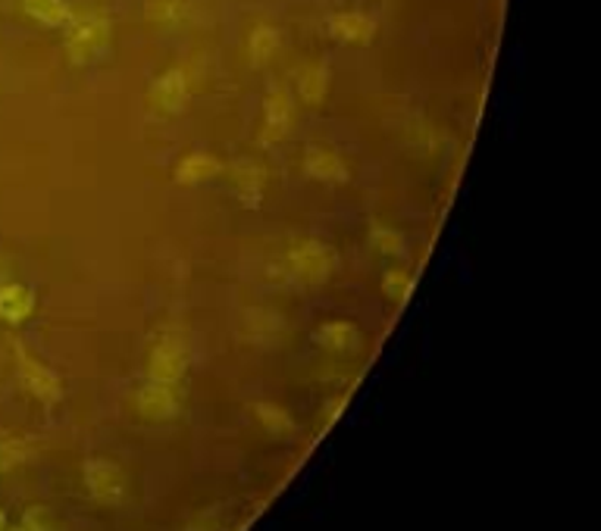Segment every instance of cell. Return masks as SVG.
Masks as SVG:
<instances>
[{"instance_id": "21", "label": "cell", "mask_w": 601, "mask_h": 531, "mask_svg": "<svg viewBox=\"0 0 601 531\" xmlns=\"http://www.w3.org/2000/svg\"><path fill=\"white\" fill-rule=\"evenodd\" d=\"M257 419L264 423V428L270 431V435H289L295 423H292V416L285 413V410H279L276 403H257Z\"/></svg>"}, {"instance_id": "7", "label": "cell", "mask_w": 601, "mask_h": 531, "mask_svg": "<svg viewBox=\"0 0 601 531\" xmlns=\"http://www.w3.org/2000/svg\"><path fill=\"white\" fill-rule=\"evenodd\" d=\"M304 176L317 185H329V187H342L351 182V166L348 159L342 157L338 147L332 144H323V141H310L304 147Z\"/></svg>"}, {"instance_id": "12", "label": "cell", "mask_w": 601, "mask_h": 531, "mask_svg": "<svg viewBox=\"0 0 601 531\" xmlns=\"http://www.w3.org/2000/svg\"><path fill=\"white\" fill-rule=\"evenodd\" d=\"M314 345L335 357H355L363 350V332L351 319H329L314 328Z\"/></svg>"}, {"instance_id": "23", "label": "cell", "mask_w": 601, "mask_h": 531, "mask_svg": "<svg viewBox=\"0 0 601 531\" xmlns=\"http://www.w3.org/2000/svg\"><path fill=\"white\" fill-rule=\"evenodd\" d=\"M20 531H28V529H26V526H23V529H20Z\"/></svg>"}, {"instance_id": "15", "label": "cell", "mask_w": 601, "mask_h": 531, "mask_svg": "<svg viewBox=\"0 0 601 531\" xmlns=\"http://www.w3.org/2000/svg\"><path fill=\"white\" fill-rule=\"evenodd\" d=\"M282 51V31L273 23H257V26L247 31L245 53H247V66L251 69H264L270 66L276 56Z\"/></svg>"}, {"instance_id": "10", "label": "cell", "mask_w": 601, "mask_h": 531, "mask_svg": "<svg viewBox=\"0 0 601 531\" xmlns=\"http://www.w3.org/2000/svg\"><path fill=\"white\" fill-rule=\"evenodd\" d=\"M295 104L307 106V109H320L332 94V66L327 60H310L304 63L292 85Z\"/></svg>"}, {"instance_id": "22", "label": "cell", "mask_w": 601, "mask_h": 531, "mask_svg": "<svg viewBox=\"0 0 601 531\" xmlns=\"http://www.w3.org/2000/svg\"><path fill=\"white\" fill-rule=\"evenodd\" d=\"M3 526H7V522H3V513H0V531H3Z\"/></svg>"}, {"instance_id": "19", "label": "cell", "mask_w": 601, "mask_h": 531, "mask_svg": "<svg viewBox=\"0 0 601 531\" xmlns=\"http://www.w3.org/2000/svg\"><path fill=\"white\" fill-rule=\"evenodd\" d=\"M23 13L44 28L66 26L73 16L69 0H23Z\"/></svg>"}, {"instance_id": "6", "label": "cell", "mask_w": 601, "mask_h": 531, "mask_svg": "<svg viewBox=\"0 0 601 531\" xmlns=\"http://www.w3.org/2000/svg\"><path fill=\"white\" fill-rule=\"evenodd\" d=\"M222 172L229 176L232 197L245 207V210H260L267 200V169L257 157H235L229 166H222Z\"/></svg>"}, {"instance_id": "17", "label": "cell", "mask_w": 601, "mask_h": 531, "mask_svg": "<svg viewBox=\"0 0 601 531\" xmlns=\"http://www.w3.org/2000/svg\"><path fill=\"white\" fill-rule=\"evenodd\" d=\"M417 288V275H413V269H408L405 263H395V266H385L383 269V279H380V292L388 303H395V307H405L410 300V294Z\"/></svg>"}, {"instance_id": "2", "label": "cell", "mask_w": 601, "mask_h": 531, "mask_svg": "<svg viewBox=\"0 0 601 531\" xmlns=\"http://www.w3.org/2000/svg\"><path fill=\"white\" fill-rule=\"evenodd\" d=\"M110 35H113V28H110L107 16L85 10V13L69 16L66 31H63V51L73 66H91L107 53Z\"/></svg>"}, {"instance_id": "5", "label": "cell", "mask_w": 601, "mask_h": 531, "mask_svg": "<svg viewBox=\"0 0 601 531\" xmlns=\"http://www.w3.org/2000/svg\"><path fill=\"white\" fill-rule=\"evenodd\" d=\"M295 94L289 85H270L264 94V116H260V144L264 147H276L282 144L292 122H295Z\"/></svg>"}, {"instance_id": "18", "label": "cell", "mask_w": 601, "mask_h": 531, "mask_svg": "<svg viewBox=\"0 0 601 531\" xmlns=\"http://www.w3.org/2000/svg\"><path fill=\"white\" fill-rule=\"evenodd\" d=\"M192 16L189 0H148L144 3V20L157 28H179Z\"/></svg>"}, {"instance_id": "16", "label": "cell", "mask_w": 601, "mask_h": 531, "mask_svg": "<svg viewBox=\"0 0 601 531\" xmlns=\"http://www.w3.org/2000/svg\"><path fill=\"white\" fill-rule=\"evenodd\" d=\"M35 313V292L26 282H0V322L23 325Z\"/></svg>"}, {"instance_id": "3", "label": "cell", "mask_w": 601, "mask_h": 531, "mask_svg": "<svg viewBox=\"0 0 601 531\" xmlns=\"http://www.w3.org/2000/svg\"><path fill=\"white\" fill-rule=\"evenodd\" d=\"M192 104V79L182 66H169L148 85V109L157 119H176Z\"/></svg>"}, {"instance_id": "1", "label": "cell", "mask_w": 601, "mask_h": 531, "mask_svg": "<svg viewBox=\"0 0 601 531\" xmlns=\"http://www.w3.org/2000/svg\"><path fill=\"white\" fill-rule=\"evenodd\" d=\"M282 266H285V275H289L295 285L320 288V285H327L329 279L335 275L338 254H335V247L327 244V241L298 238L285 247Z\"/></svg>"}, {"instance_id": "4", "label": "cell", "mask_w": 601, "mask_h": 531, "mask_svg": "<svg viewBox=\"0 0 601 531\" xmlns=\"http://www.w3.org/2000/svg\"><path fill=\"white\" fill-rule=\"evenodd\" d=\"M189 372V350L176 332H164L148 347V378L161 385H179Z\"/></svg>"}, {"instance_id": "8", "label": "cell", "mask_w": 601, "mask_h": 531, "mask_svg": "<svg viewBox=\"0 0 601 531\" xmlns=\"http://www.w3.org/2000/svg\"><path fill=\"white\" fill-rule=\"evenodd\" d=\"M323 31L342 48H370L380 35V23L363 10H335L323 20Z\"/></svg>"}, {"instance_id": "13", "label": "cell", "mask_w": 601, "mask_h": 531, "mask_svg": "<svg viewBox=\"0 0 601 531\" xmlns=\"http://www.w3.org/2000/svg\"><path fill=\"white\" fill-rule=\"evenodd\" d=\"M85 484L88 491L104 501V504H116L123 501L126 494V472L113 463V459H104V456H94L85 463Z\"/></svg>"}, {"instance_id": "11", "label": "cell", "mask_w": 601, "mask_h": 531, "mask_svg": "<svg viewBox=\"0 0 601 531\" xmlns=\"http://www.w3.org/2000/svg\"><path fill=\"white\" fill-rule=\"evenodd\" d=\"M222 176V159L207 151V147H192L186 151L179 163L172 166V185L179 187H201Z\"/></svg>"}, {"instance_id": "14", "label": "cell", "mask_w": 601, "mask_h": 531, "mask_svg": "<svg viewBox=\"0 0 601 531\" xmlns=\"http://www.w3.org/2000/svg\"><path fill=\"white\" fill-rule=\"evenodd\" d=\"M138 416L151 419V423H166L179 413V398H176V385H161V381H144L136 394Z\"/></svg>"}, {"instance_id": "20", "label": "cell", "mask_w": 601, "mask_h": 531, "mask_svg": "<svg viewBox=\"0 0 601 531\" xmlns=\"http://www.w3.org/2000/svg\"><path fill=\"white\" fill-rule=\"evenodd\" d=\"M370 244H373V250L376 254H383L388 260H398V263H405L410 254L408 238L398 232V229H392V225H385V222H373L370 225Z\"/></svg>"}, {"instance_id": "9", "label": "cell", "mask_w": 601, "mask_h": 531, "mask_svg": "<svg viewBox=\"0 0 601 531\" xmlns=\"http://www.w3.org/2000/svg\"><path fill=\"white\" fill-rule=\"evenodd\" d=\"M16 366H20V378H23V385H26L31 398H38L41 403H56L63 398L60 375L48 363H41L35 353H28L23 345H16Z\"/></svg>"}]
</instances>
